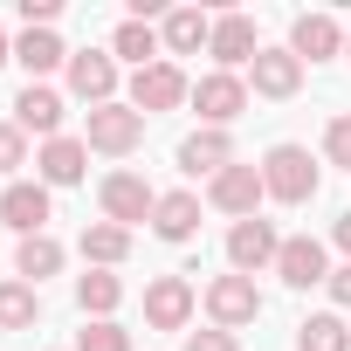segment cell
I'll use <instances>...</instances> for the list:
<instances>
[{
  "mask_svg": "<svg viewBox=\"0 0 351 351\" xmlns=\"http://www.w3.org/2000/svg\"><path fill=\"white\" fill-rule=\"evenodd\" d=\"M76 310H83V324H110L124 310V276L117 269H83L76 276Z\"/></svg>",
  "mask_w": 351,
  "mask_h": 351,
  "instance_id": "7402d4cb",
  "label": "cell"
},
{
  "mask_svg": "<svg viewBox=\"0 0 351 351\" xmlns=\"http://www.w3.org/2000/svg\"><path fill=\"white\" fill-rule=\"evenodd\" d=\"M186 351H241V337H234V330H214V324H207V330H186Z\"/></svg>",
  "mask_w": 351,
  "mask_h": 351,
  "instance_id": "1f68e13d",
  "label": "cell"
},
{
  "mask_svg": "<svg viewBox=\"0 0 351 351\" xmlns=\"http://www.w3.org/2000/svg\"><path fill=\"white\" fill-rule=\"evenodd\" d=\"M124 104H131L138 117H165V110L193 104V76H186L180 62H152V69H131V90H124Z\"/></svg>",
  "mask_w": 351,
  "mask_h": 351,
  "instance_id": "3957f363",
  "label": "cell"
},
{
  "mask_svg": "<svg viewBox=\"0 0 351 351\" xmlns=\"http://www.w3.org/2000/svg\"><path fill=\"white\" fill-rule=\"evenodd\" d=\"M62 117H69V104H62V90L56 83H21L14 90V124L28 131V138H62Z\"/></svg>",
  "mask_w": 351,
  "mask_h": 351,
  "instance_id": "5bb4252c",
  "label": "cell"
},
{
  "mask_svg": "<svg viewBox=\"0 0 351 351\" xmlns=\"http://www.w3.org/2000/svg\"><path fill=\"white\" fill-rule=\"evenodd\" d=\"M83 145L97 152V158H131L138 145H145V117L117 97V104H104V110H90V124H83Z\"/></svg>",
  "mask_w": 351,
  "mask_h": 351,
  "instance_id": "52a82bcc",
  "label": "cell"
},
{
  "mask_svg": "<svg viewBox=\"0 0 351 351\" xmlns=\"http://www.w3.org/2000/svg\"><path fill=\"white\" fill-rule=\"evenodd\" d=\"M255 104V90H248V76H228V69H207L200 83H193V110H200V124L207 131H228L241 110Z\"/></svg>",
  "mask_w": 351,
  "mask_h": 351,
  "instance_id": "ba28073f",
  "label": "cell"
},
{
  "mask_svg": "<svg viewBox=\"0 0 351 351\" xmlns=\"http://www.w3.org/2000/svg\"><path fill=\"white\" fill-rule=\"evenodd\" d=\"M35 180L56 193V186H83L90 180V145L76 138V131H62V138H49L42 152H35Z\"/></svg>",
  "mask_w": 351,
  "mask_h": 351,
  "instance_id": "2e32d148",
  "label": "cell"
},
{
  "mask_svg": "<svg viewBox=\"0 0 351 351\" xmlns=\"http://www.w3.org/2000/svg\"><path fill=\"white\" fill-rule=\"evenodd\" d=\"M200 310H207L214 330H234V337H241V330L262 317V289H255V276H234V269H228V276H214V282L200 289Z\"/></svg>",
  "mask_w": 351,
  "mask_h": 351,
  "instance_id": "7a4b0ae2",
  "label": "cell"
},
{
  "mask_svg": "<svg viewBox=\"0 0 351 351\" xmlns=\"http://www.w3.org/2000/svg\"><path fill=\"white\" fill-rule=\"evenodd\" d=\"M262 200H269L262 165H248V158H234L228 172H214V180H207V207H214V214H228V221H255V214H262Z\"/></svg>",
  "mask_w": 351,
  "mask_h": 351,
  "instance_id": "8992f818",
  "label": "cell"
},
{
  "mask_svg": "<svg viewBox=\"0 0 351 351\" xmlns=\"http://www.w3.org/2000/svg\"><path fill=\"white\" fill-rule=\"evenodd\" d=\"M324 165L351 172V110H337V117L324 124Z\"/></svg>",
  "mask_w": 351,
  "mask_h": 351,
  "instance_id": "f546056e",
  "label": "cell"
},
{
  "mask_svg": "<svg viewBox=\"0 0 351 351\" xmlns=\"http://www.w3.org/2000/svg\"><path fill=\"white\" fill-rule=\"evenodd\" d=\"M172 158H180V172H186V180H214V172H228L234 165V131H186L180 138V152H172Z\"/></svg>",
  "mask_w": 351,
  "mask_h": 351,
  "instance_id": "ac0fdd59",
  "label": "cell"
},
{
  "mask_svg": "<svg viewBox=\"0 0 351 351\" xmlns=\"http://www.w3.org/2000/svg\"><path fill=\"white\" fill-rule=\"evenodd\" d=\"M207 56H214V69H228V76H248V62L262 56V35H255V14H214V42H207Z\"/></svg>",
  "mask_w": 351,
  "mask_h": 351,
  "instance_id": "8fae6325",
  "label": "cell"
},
{
  "mask_svg": "<svg viewBox=\"0 0 351 351\" xmlns=\"http://www.w3.org/2000/svg\"><path fill=\"white\" fill-rule=\"evenodd\" d=\"M69 56L76 49H62L56 28H21V42H14V62L28 69V83H49L56 69H69Z\"/></svg>",
  "mask_w": 351,
  "mask_h": 351,
  "instance_id": "44dd1931",
  "label": "cell"
},
{
  "mask_svg": "<svg viewBox=\"0 0 351 351\" xmlns=\"http://www.w3.org/2000/svg\"><path fill=\"white\" fill-rule=\"evenodd\" d=\"M69 351H131V330H124L117 317H110V324H83Z\"/></svg>",
  "mask_w": 351,
  "mask_h": 351,
  "instance_id": "f1b7e54d",
  "label": "cell"
},
{
  "mask_svg": "<svg viewBox=\"0 0 351 351\" xmlns=\"http://www.w3.org/2000/svg\"><path fill=\"white\" fill-rule=\"evenodd\" d=\"M262 186H269V200H276V207H310V200H317V186H324V165L310 158V145L282 138V145H269V152H262Z\"/></svg>",
  "mask_w": 351,
  "mask_h": 351,
  "instance_id": "6da1fadb",
  "label": "cell"
},
{
  "mask_svg": "<svg viewBox=\"0 0 351 351\" xmlns=\"http://www.w3.org/2000/svg\"><path fill=\"white\" fill-rule=\"evenodd\" d=\"M200 310V289L186 276H152L145 282V330H186Z\"/></svg>",
  "mask_w": 351,
  "mask_h": 351,
  "instance_id": "30bf717a",
  "label": "cell"
},
{
  "mask_svg": "<svg viewBox=\"0 0 351 351\" xmlns=\"http://www.w3.org/2000/svg\"><path fill=\"white\" fill-rule=\"evenodd\" d=\"M42 324V289L21 276H0V330H35Z\"/></svg>",
  "mask_w": 351,
  "mask_h": 351,
  "instance_id": "484cf974",
  "label": "cell"
},
{
  "mask_svg": "<svg viewBox=\"0 0 351 351\" xmlns=\"http://www.w3.org/2000/svg\"><path fill=\"white\" fill-rule=\"evenodd\" d=\"M21 165H28V131L14 124V117H0V180H21Z\"/></svg>",
  "mask_w": 351,
  "mask_h": 351,
  "instance_id": "83f0119b",
  "label": "cell"
},
{
  "mask_svg": "<svg viewBox=\"0 0 351 351\" xmlns=\"http://www.w3.org/2000/svg\"><path fill=\"white\" fill-rule=\"evenodd\" d=\"M76 255H83L90 269H124V262H131V228H117V221H90V228L76 234Z\"/></svg>",
  "mask_w": 351,
  "mask_h": 351,
  "instance_id": "603a6c76",
  "label": "cell"
},
{
  "mask_svg": "<svg viewBox=\"0 0 351 351\" xmlns=\"http://www.w3.org/2000/svg\"><path fill=\"white\" fill-rule=\"evenodd\" d=\"M330 248H337V255H344V262H351V207H344V214H337V221H330Z\"/></svg>",
  "mask_w": 351,
  "mask_h": 351,
  "instance_id": "836d02e7",
  "label": "cell"
},
{
  "mask_svg": "<svg viewBox=\"0 0 351 351\" xmlns=\"http://www.w3.org/2000/svg\"><path fill=\"white\" fill-rule=\"evenodd\" d=\"M344 35H351V28H344L330 8L296 14V21H289V56H296L303 69H310V62H337V56H344Z\"/></svg>",
  "mask_w": 351,
  "mask_h": 351,
  "instance_id": "7c38bea8",
  "label": "cell"
},
{
  "mask_svg": "<svg viewBox=\"0 0 351 351\" xmlns=\"http://www.w3.org/2000/svg\"><path fill=\"white\" fill-rule=\"evenodd\" d=\"M62 83H69V97H76V104L104 110V104H117V90H124V62H117L110 49H76V56H69V69H62Z\"/></svg>",
  "mask_w": 351,
  "mask_h": 351,
  "instance_id": "5b68a950",
  "label": "cell"
},
{
  "mask_svg": "<svg viewBox=\"0 0 351 351\" xmlns=\"http://www.w3.org/2000/svg\"><path fill=\"white\" fill-rule=\"evenodd\" d=\"M158 42H165V62H180V56H207V42H214V14H200V8H165Z\"/></svg>",
  "mask_w": 351,
  "mask_h": 351,
  "instance_id": "ffe728a7",
  "label": "cell"
},
{
  "mask_svg": "<svg viewBox=\"0 0 351 351\" xmlns=\"http://www.w3.org/2000/svg\"><path fill=\"white\" fill-rule=\"evenodd\" d=\"M62 262H69V248L56 241V234H28V241H14V276L21 282H49V276H62Z\"/></svg>",
  "mask_w": 351,
  "mask_h": 351,
  "instance_id": "d4e9b609",
  "label": "cell"
},
{
  "mask_svg": "<svg viewBox=\"0 0 351 351\" xmlns=\"http://www.w3.org/2000/svg\"><path fill=\"white\" fill-rule=\"evenodd\" d=\"M324 289H330V310H337V317H344V310H351V262H337V269H330V282H324Z\"/></svg>",
  "mask_w": 351,
  "mask_h": 351,
  "instance_id": "d6a6232c",
  "label": "cell"
},
{
  "mask_svg": "<svg viewBox=\"0 0 351 351\" xmlns=\"http://www.w3.org/2000/svg\"><path fill=\"white\" fill-rule=\"evenodd\" d=\"M14 14H21V28H56L62 0H14Z\"/></svg>",
  "mask_w": 351,
  "mask_h": 351,
  "instance_id": "4dcf8cb0",
  "label": "cell"
},
{
  "mask_svg": "<svg viewBox=\"0 0 351 351\" xmlns=\"http://www.w3.org/2000/svg\"><path fill=\"white\" fill-rule=\"evenodd\" d=\"M97 207H104V221H117V228H152V207H158V186L145 180V172H131V165H117V172H104L97 180Z\"/></svg>",
  "mask_w": 351,
  "mask_h": 351,
  "instance_id": "277c9868",
  "label": "cell"
},
{
  "mask_svg": "<svg viewBox=\"0 0 351 351\" xmlns=\"http://www.w3.org/2000/svg\"><path fill=\"white\" fill-rule=\"evenodd\" d=\"M296 351H351V324L337 310H317L296 324Z\"/></svg>",
  "mask_w": 351,
  "mask_h": 351,
  "instance_id": "4316f807",
  "label": "cell"
},
{
  "mask_svg": "<svg viewBox=\"0 0 351 351\" xmlns=\"http://www.w3.org/2000/svg\"><path fill=\"white\" fill-rule=\"evenodd\" d=\"M276 276H282L289 289H324V282H330V248H324L317 234H282Z\"/></svg>",
  "mask_w": 351,
  "mask_h": 351,
  "instance_id": "9a60e30c",
  "label": "cell"
},
{
  "mask_svg": "<svg viewBox=\"0 0 351 351\" xmlns=\"http://www.w3.org/2000/svg\"><path fill=\"white\" fill-rule=\"evenodd\" d=\"M110 56L131 62V69H152V62H165V42H158L152 21H131V14H124V21L110 28Z\"/></svg>",
  "mask_w": 351,
  "mask_h": 351,
  "instance_id": "cb8c5ba5",
  "label": "cell"
},
{
  "mask_svg": "<svg viewBox=\"0 0 351 351\" xmlns=\"http://www.w3.org/2000/svg\"><path fill=\"white\" fill-rule=\"evenodd\" d=\"M56 221V193L42 180H14V186H0V228H14V241L28 234H49Z\"/></svg>",
  "mask_w": 351,
  "mask_h": 351,
  "instance_id": "9c48e42d",
  "label": "cell"
},
{
  "mask_svg": "<svg viewBox=\"0 0 351 351\" xmlns=\"http://www.w3.org/2000/svg\"><path fill=\"white\" fill-rule=\"evenodd\" d=\"M8 62H14V42H8V35H0V69H8Z\"/></svg>",
  "mask_w": 351,
  "mask_h": 351,
  "instance_id": "e575fe53",
  "label": "cell"
},
{
  "mask_svg": "<svg viewBox=\"0 0 351 351\" xmlns=\"http://www.w3.org/2000/svg\"><path fill=\"white\" fill-rule=\"evenodd\" d=\"M152 234H158L165 248H186V241L200 234V193H193V186L158 193V207H152Z\"/></svg>",
  "mask_w": 351,
  "mask_h": 351,
  "instance_id": "d6986e66",
  "label": "cell"
},
{
  "mask_svg": "<svg viewBox=\"0 0 351 351\" xmlns=\"http://www.w3.org/2000/svg\"><path fill=\"white\" fill-rule=\"evenodd\" d=\"M344 62H351V35H344Z\"/></svg>",
  "mask_w": 351,
  "mask_h": 351,
  "instance_id": "d590c367",
  "label": "cell"
},
{
  "mask_svg": "<svg viewBox=\"0 0 351 351\" xmlns=\"http://www.w3.org/2000/svg\"><path fill=\"white\" fill-rule=\"evenodd\" d=\"M276 255H282V234H276V221H234L228 228V269L234 276H262V269H276Z\"/></svg>",
  "mask_w": 351,
  "mask_h": 351,
  "instance_id": "4fadbf2b",
  "label": "cell"
},
{
  "mask_svg": "<svg viewBox=\"0 0 351 351\" xmlns=\"http://www.w3.org/2000/svg\"><path fill=\"white\" fill-rule=\"evenodd\" d=\"M248 90H255V97H269V104H289V97L303 90V62L289 56V42H282V49H269V42H262V56L248 62Z\"/></svg>",
  "mask_w": 351,
  "mask_h": 351,
  "instance_id": "e0dca14e",
  "label": "cell"
}]
</instances>
